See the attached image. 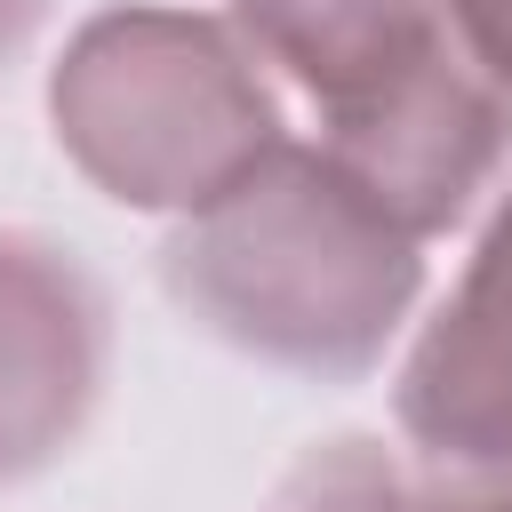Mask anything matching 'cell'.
Here are the masks:
<instances>
[{"label": "cell", "instance_id": "52a82bcc", "mask_svg": "<svg viewBox=\"0 0 512 512\" xmlns=\"http://www.w3.org/2000/svg\"><path fill=\"white\" fill-rule=\"evenodd\" d=\"M440 8H448L456 48H464L496 88H512V0H440Z\"/></svg>", "mask_w": 512, "mask_h": 512}, {"label": "cell", "instance_id": "5b68a950", "mask_svg": "<svg viewBox=\"0 0 512 512\" xmlns=\"http://www.w3.org/2000/svg\"><path fill=\"white\" fill-rule=\"evenodd\" d=\"M232 32L312 104L320 128L368 112L456 48L440 0H232Z\"/></svg>", "mask_w": 512, "mask_h": 512}, {"label": "cell", "instance_id": "6da1fadb", "mask_svg": "<svg viewBox=\"0 0 512 512\" xmlns=\"http://www.w3.org/2000/svg\"><path fill=\"white\" fill-rule=\"evenodd\" d=\"M160 288L200 336L272 376L360 384L416 320L424 240L400 232L320 144L288 136L232 192L168 224Z\"/></svg>", "mask_w": 512, "mask_h": 512}, {"label": "cell", "instance_id": "3957f363", "mask_svg": "<svg viewBox=\"0 0 512 512\" xmlns=\"http://www.w3.org/2000/svg\"><path fill=\"white\" fill-rule=\"evenodd\" d=\"M392 424L424 488L512 496V184L496 192L456 288L408 336Z\"/></svg>", "mask_w": 512, "mask_h": 512}, {"label": "cell", "instance_id": "7a4b0ae2", "mask_svg": "<svg viewBox=\"0 0 512 512\" xmlns=\"http://www.w3.org/2000/svg\"><path fill=\"white\" fill-rule=\"evenodd\" d=\"M48 136L104 200L192 216L288 144V104L232 16L120 0L48 64Z\"/></svg>", "mask_w": 512, "mask_h": 512}, {"label": "cell", "instance_id": "9c48e42d", "mask_svg": "<svg viewBox=\"0 0 512 512\" xmlns=\"http://www.w3.org/2000/svg\"><path fill=\"white\" fill-rule=\"evenodd\" d=\"M424 512H512V496H488V488H424Z\"/></svg>", "mask_w": 512, "mask_h": 512}, {"label": "cell", "instance_id": "277c9868", "mask_svg": "<svg viewBox=\"0 0 512 512\" xmlns=\"http://www.w3.org/2000/svg\"><path fill=\"white\" fill-rule=\"evenodd\" d=\"M112 384V288L48 232L0 224V488L56 472Z\"/></svg>", "mask_w": 512, "mask_h": 512}, {"label": "cell", "instance_id": "ba28073f", "mask_svg": "<svg viewBox=\"0 0 512 512\" xmlns=\"http://www.w3.org/2000/svg\"><path fill=\"white\" fill-rule=\"evenodd\" d=\"M40 8H48V0H0V64L24 56V40L40 32Z\"/></svg>", "mask_w": 512, "mask_h": 512}, {"label": "cell", "instance_id": "8992f818", "mask_svg": "<svg viewBox=\"0 0 512 512\" xmlns=\"http://www.w3.org/2000/svg\"><path fill=\"white\" fill-rule=\"evenodd\" d=\"M264 512H424V488L408 456H392L376 432H336L272 480Z\"/></svg>", "mask_w": 512, "mask_h": 512}]
</instances>
